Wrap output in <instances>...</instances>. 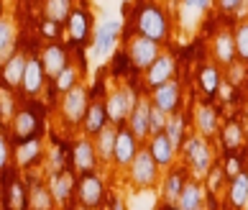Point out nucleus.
I'll list each match as a JSON object with an SVG mask.
<instances>
[{"instance_id":"nucleus-1","label":"nucleus","mask_w":248,"mask_h":210,"mask_svg":"<svg viewBox=\"0 0 248 210\" xmlns=\"http://www.w3.org/2000/svg\"><path fill=\"white\" fill-rule=\"evenodd\" d=\"M136 29H139V33L164 44L171 36V18L159 3H146L136 16Z\"/></svg>"},{"instance_id":"nucleus-2","label":"nucleus","mask_w":248,"mask_h":210,"mask_svg":"<svg viewBox=\"0 0 248 210\" xmlns=\"http://www.w3.org/2000/svg\"><path fill=\"white\" fill-rule=\"evenodd\" d=\"M182 151H185V162H187L189 175L195 179H202L213 172L215 157H213V146L207 144L205 136H200L197 131L192 136H187L185 144H182Z\"/></svg>"},{"instance_id":"nucleus-3","label":"nucleus","mask_w":248,"mask_h":210,"mask_svg":"<svg viewBox=\"0 0 248 210\" xmlns=\"http://www.w3.org/2000/svg\"><path fill=\"white\" fill-rule=\"evenodd\" d=\"M125 57H128V62H131L136 69H143L146 72L156 59L161 57V44L149 39V36H143V33H136V36L128 39Z\"/></svg>"},{"instance_id":"nucleus-4","label":"nucleus","mask_w":248,"mask_h":210,"mask_svg":"<svg viewBox=\"0 0 248 210\" xmlns=\"http://www.w3.org/2000/svg\"><path fill=\"white\" fill-rule=\"evenodd\" d=\"M159 172H161V167L156 164V159H154V154L149 151V146H141L139 149V154H136V159H133V164L128 167V177H131V182L136 187H154L156 182H159Z\"/></svg>"},{"instance_id":"nucleus-5","label":"nucleus","mask_w":248,"mask_h":210,"mask_svg":"<svg viewBox=\"0 0 248 210\" xmlns=\"http://www.w3.org/2000/svg\"><path fill=\"white\" fill-rule=\"evenodd\" d=\"M103 197H105V185H103V177H100L97 172H85V175H79L77 193H75L79 210H97L100 203H103Z\"/></svg>"},{"instance_id":"nucleus-6","label":"nucleus","mask_w":248,"mask_h":210,"mask_svg":"<svg viewBox=\"0 0 248 210\" xmlns=\"http://www.w3.org/2000/svg\"><path fill=\"white\" fill-rule=\"evenodd\" d=\"M136 100H139V95H136L131 87H125V85H123V87H115L113 93L105 97L110 123H118V126H121L123 121H128V115H131L133 108H136Z\"/></svg>"},{"instance_id":"nucleus-7","label":"nucleus","mask_w":248,"mask_h":210,"mask_svg":"<svg viewBox=\"0 0 248 210\" xmlns=\"http://www.w3.org/2000/svg\"><path fill=\"white\" fill-rule=\"evenodd\" d=\"M87 105H90L87 90L82 87V85H77V87H72L69 93H64L62 105H59V113H62V118L69 126H77V123H82V118H85Z\"/></svg>"},{"instance_id":"nucleus-8","label":"nucleus","mask_w":248,"mask_h":210,"mask_svg":"<svg viewBox=\"0 0 248 210\" xmlns=\"http://www.w3.org/2000/svg\"><path fill=\"white\" fill-rule=\"evenodd\" d=\"M149 100H151L154 108H159V111H164L167 115L177 113L179 108H182V87H179V82L177 80H169V82H164V85L154 87Z\"/></svg>"},{"instance_id":"nucleus-9","label":"nucleus","mask_w":248,"mask_h":210,"mask_svg":"<svg viewBox=\"0 0 248 210\" xmlns=\"http://www.w3.org/2000/svg\"><path fill=\"white\" fill-rule=\"evenodd\" d=\"M139 149H141V141L133 136V131L128 129H118V139H115V151H113V164L115 167H121V169H128L133 164V159H136V154H139Z\"/></svg>"},{"instance_id":"nucleus-10","label":"nucleus","mask_w":248,"mask_h":210,"mask_svg":"<svg viewBox=\"0 0 248 210\" xmlns=\"http://www.w3.org/2000/svg\"><path fill=\"white\" fill-rule=\"evenodd\" d=\"M11 126H13V139H16V144L36 139V136L41 133V118L36 115L33 108H21V111H16Z\"/></svg>"},{"instance_id":"nucleus-11","label":"nucleus","mask_w":248,"mask_h":210,"mask_svg":"<svg viewBox=\"0 0 248 210\" xmlns=\"http://www.w3.org/2000/svg\"><path fill=\"white\" fill-rule=\"evenodd\" d=\"M97 149H95V141L90 139V136H82V139L75 141L72 146V164H75V169L79 175H85V172H95L97 169Z\"/></svg>"},{"instance_id":"nucleus-12","label":"nucleus","mask_w":248,"mask_h":210,"mask_svg":"<svg viewBox=\"0 0 248 210\" xmlns=\"http://www.w3.org/2000/svg\"><path fill=\"white\" fill-rule=\"evenodd\" d=\"M108 123H110V118H108V105H105V97L90 100L87 113H85V118H82V131H85V136H90V139H95V136H97L100 131H103Z\"/></svg>"},{"instance_id":"nucleus-13","label":"nucleus","mask_w":248,"mask_h":210,"mask_svg":"<svg viewBox=\"0 0 248 210\" xmlns=\"http://www.w3.org/2000/svg\"><path fill=\"white\" fill-rule=\"evenodd\" d=\"M41 67H44V75L49 80H57L59 72L69 65V51L62 47V44H46L41 51Z\"/></svg>"},{"instance_id":"nucleus-14","label":"nucleus","mask_w":248,"mask_h":210,"mask_svg":"<svg viewBox=\"0 0 248 210\" xmlns=\"http://www.w3.org/2000/svg\"><path fill=\"white\" fill-rule=\"evenodd\" d=\"M149 115H151V100L149 97H139L136 100V108L133 113L128 115V129L133 131V136L139 141H146L151 139V131H149Z\"/></svg>"},{"instance_id":"nucleus-15","label":"nucleus","mask_w":248,"mask_h":210,"mask_svg":"<svg viewBox=\"0 0 248 210\" xmlns=\"http://www.w3.org/2000/svg\"><path fill=\"white\" fill-rule=\"evenodd\" d=\"M118 33H121V23L118 21H105L95 29V39H93V47L97 57H110L118 44Z\"/></svg>"},{"instance_id":"nucleus-16","label":"nucleus","mask_w":248,"mask_h":210,"mask_svg":"<svg viewBox=\"0 0 248 210\" xmlns=\"http://www.w3.org/2000/svg\"><path fill=\"white\" fill-rule=\"evenodd\" d=\"M149 151L154 154V159H156V164H159L161 169L174 167V159H177V154H179V149L171 144V139L167 136V131L151 136V139H149Z\"/></svg>"},{"instance_id":"nucleus-17","label":"nucleus","mask_w":248,"mask_h":210,"mask_svg":"<svg viewBox=\"0 0 248 210\" xmlns=\"http://www.w3.org/2000/svg\"><path fill=\"white\" fill-rule=\"evenodd\" d=\"M49 190H51L54 200H57V205H64V203H69V200L75 197L77 179H75V175H72L69 169H64V172H59V175L49 177Z\"/></svg>"},{"instance_id":"nucleus-18","label":"nucleus","mask_w":248,"mask_h":210,"mask_svg":"<svg viewBox=\"0 0 248 210\" xmlns=\"http://www.w3.org/2000/svg\"><path fill=\"white\" fill-rule=\"evenodd\" d=\"M174 72H177V65H174V57L169 54H161L159 59L154 62V65L146 69V87H159L164 82L174 80Z\"/></svg>"},{"instance_id":"nucleus-19","label":"nucleus","mask_w":248,"mask_h":210,"mask_svg":"<svg viewBox=\"0 0 248 210\" xmlns=\"http://www.w3.org/2000/svg\"><path fill=\"white\" fill-rule=\"evenodd\" d=\"M213 57H215V65H223V67L235 65L238 49H235V39L231 31H220L213 39Z\"/></svg>"},{"instance_id":"nucleus-20","label":"nucleus","mask_w":248,"mask_h":210,"mask_svg":"<svg viewBox=\"0 0 248 210\" xmlns=\"http://www.w3.org/2000/svg\"><path fill=\"white\" fill-rule=\"evenodd\" d=\"M187 172H189L187 164L185 167H169L167 169V177H164V200H167V205H177L182 190H185V182L189 179Z\"/></svg>"},{"instance_id":"nucleus-21","label":"nucleus","mask_w":248,"mask_h":210,"mask_svg":"<svg viewBox=\"0 0 248 210\" xmlns=\"http://www.w3.org/2000/svg\"><path fill=\"white\" fill-rule=\"evenodd\" d=\"M26 65H29V57H26L23 51H13L11 57H8V62L0 67V75H3L5 87H21Z\"/></svg>"},{"instance_id":"nucleus-22","label":"nucleus","mask_w":248,"mask_h":210,"mask_svg":"<svg viewBox=\"0 0 248 210\" xmlns=\"http://www.w3.org/2000/svg\"><path fill=\"white\" fill-rule=\"evenodd\" d=\"M195 129H197L200 136H205V139H213V136H217L220 121H217V111H215L210 103L197 105V111H195Z\"/></svg>"},{"instance_id":"nucleus-23","label":"nucleus","mask_w":248,"mask_h":210,"mask_svg":"<svg viewBox=\"0 0 248 210\" xmlns=\"http://www.w3.org/2000/svg\"><path fill=\"white\" fill-rule=\"evenodd\" d=\"M44 67H41V59L39 57H29V65H26V72H23V82H21V90L23 95H39L41 87H44Z\"/></svg>"},{"instance_id":"nucleus-24","label":"nucleus","mask_w":248,"mask_h":210,"mask_svg":"<svg viewBox=\"0 0 248 210\" xmlns=\"http://www.w3.org/2000/svg\"><path fill=\"white\" fill-rule=\"evenodd\" d=\"M205 187H202V182L195 179V177H189L185 182V190H182V195L177 200V205L182 210H205Z\"/></svg>"},{"instance_id":"nucleus-25","label":"nucleus","mask_w":248,"mask_h":210,"mask_svg":"<svg viewBox=\"0 0 248 210\" xmlns=\"http://www.w3.org/2000/svg\"><path fill=\"white\" fill-rule=\"evenodd\" d=\"M44 154V146H41V139L36 136V139H29V141H21L16 144V151H13V159L18 167H31L41 159Z\"/></svg>"},{"instance_id":"nucleus-26","label":"nucleus","mask_w":248,"mask_h":210,"mask_svg":"<svg viewBox=\"0 0 248 210\" xmlns=\"http://www.w3.org/2000/svg\"><path fill=\"white\" fill-rule=\"evenodd\" d=\"M3 208L5 210H29V190L21 179H13L3 193Z\"/></svg>"},{"instance_id":"nucleus-27","label":"nucleus","mask_w":248,"mask_h":210,"mask_svg":"<svg viewBox=\"0 0 248 210\" xmlns=\"http://www.w3.org/2000/svg\"><path fill=\"white\" fill-rule=\"evenodd\" d=\"M220 82H223V77H220V69H217V65H202L200 67V75H197V85H200V90L205 93V97L207 100H213L215 95H217V90H220Z\"/></svg>"},{"instance_id":"nucleus-28","label":"nucleus","mask_w":248,"mask_h":210,"mask_svg":"<svg viewBox=\"0 0 248 210\" xmlns=\"http://www.w3.org/2000/svg\"><path fill=\"white\" fill-rule=\"evenodd\" d=\"M118 123H108L103 131L95 136V149H97V157L103 162H113V151H115V139H118Z\"/></svg>"},{"instance_id":"nucleus-29","label":"nucleus","mask_w":248,"mask_h":210,"mask_svg":"<svg viewBox=\"0 0 248 210\" xmlns=\"http://www.w3.org/2000/svg\"><path fill=\"white\" fill-rule=\"evenodd\" d=\"M217 136H220V141H223V146L228 151H235V149H241V146L246 144V129L238 121L223 123L220 131H217Z\"/></svg>"},{"instance_id":"nucleus-30","label":"nucleus","mask_w":248,"mask_h":210,"mask_svg":"<svg viewBox=\"0 0 248 210\" xmlns=\"http://www.w3.org/2000/svg\"><path fill=\"white\" fill-rule=\"evenodd\" d=\"M228 203L235 210L248 205V172H241V175H235L231 179V185H228Z\"/></svg>"},{"instance_id":"nucleus-31","label":"nucleus","mask_w":248,"mask_h":210,"mask_svg":"<svg viewBox=\"0 0 248 210\" xmlns=\"http://www.w3.org/2000/svg\"><path fill=\"white\" fill-rule=\"evenodd\" d=\"M57 205V200H54L49 185H44V182H33L29 187V208L33 210H51Z\"/></svg>"},{"instance_id":"nucleus-32","label":"nucleus","mask_w":248,"mask_h":210,"mask_svg":"<svg viewBox=\"0 0 248 210\" xmlns=\"http://www.w3.org/2000/svg\"><path fill=\"white\" fill-rule=\"evenodd\" d=\"M16 51V29L11 18L0 16V67L8 62V57Z\"/></svg>"},{"instance_id":"nucleus-33","label":"nucleus","mask_w":248,"mask_h":210,"mask_svg":"<svg viewBox=\"0 0 248 210\" xmlns=\"http://www.w3.org/2000/svg\"><path fill=\"white\" fill-rule=\"evenodd\" d=\"M90 29H93V23H90V13H85V11H72L69 21H67V31H69V36H72V41L82 44V41L87 39Z\"/></svg>"},{"instance_id":"nucleus-34","label":"nucleus","mask_w":248,"mask_h":210,"mask_svg":"<svg viewBox=\"0 0 248 210\" xmlns=\"http://www.w3.org/2000/svg\"><path fill=\"white\" fill-rule=\"evenodd\" d=\"M44 16H46V21L64 26L72 16V0H46L44 3Z\"/></svg>"},{"instance_id":"nucleus-35","label":"nucleus","mask_w":248,"mask_h":210,"mask_svg":"<svg viewBox=\"0 0 248 210\" xmlns=\"http://www.w3.org/2000/svg\"><path fill=\"white\" fill-rule=\"evenodd\" d=\"M167 136L171 139V144L177 146V149H182V144H185V139H187V118L182 115V111H177V113L169 115Z\"/></svg>"},{"instance_id":"nucleus-36","label":"nucleus","mask_w":248,"mask_h":210,"mask_svg":"<svg viewBox=\"0 0 248 210\" xmlns=\"http://www.w3.org/2000/svg\"><path fill=\"white\" fill-rule=\"evenodd\" d=\"M67 157L72 162V151L67 149V144H54L49 149V157H46V164H49V172L51 175H59V172L67 169Z\"/></svg>"},{"instance_id":"nucleus-37","label":"nucleus","mask_w":248,"mask_h":210,"mask_svg":"<svg viewBox=\"0 0 248 210\" xmlns=\"http://www.w3.org/2000/svg\"><path fill=\"white\" fill-rule=\"evenodd\" d=\"M77 85H79V72L72 67V65L64 67V69L59 72V77L54 80V87H57L62 95H64V93H69V90H72V87H77Z\"/></svg>"},{"instance_id":"nucleus-38","label":"nucleus","mask_w":248,"mask_h":210,"mask_svg":"<svg viewBox=\"0 0 248 210\" xmlns=\"http://www.w3.org/2000/svg\"><path fill=\"white\" fill-rule=\"evenodd\" d=\"M233 39H235V49H238V59L248 65V21H241L233 31Z\"/></svg>"},{"instance_id":"nucleus-39","label":"nucleus","mask_w":248,"mask_h":210,"mask_svg":"<svg viewBox=\"0 0 248 210\" xmlns=\"http://www.w3.org/2000/svg\"><path fill=\"white\" fill-rule=\"evenodd\" d=\"M167 123H169V115L151 105V115H149V131H151V136L164 133V131H167Z\"/></svg>"},{"instance_id":"nucleus-40","label":"nucleus","mask_w":248,"mask_h":210,"mask_svg":"<svg viewBox=\"0 0 248 210\" xmlns=\"http://www.w3.org/2000/svg\"><path fill=\"white\" fill-rule=\"evenodd\" d=\"M8 90H11V87L0 90V115H3V121H13L16 108H13V97H11V93H8Z\"/></svg>"},{"instance_id":"nucleus-41","label":"nucleus","mask_w":248,"mask_h":210,"mask_svg":"<svg viewBox=\"0 0 248 210\" xmlns=\"http://www.w3.org/2000/svg\"><path fill=\"white\" fill-rule=\"evenodd\" d=\"M213 3H215V0H182V11L197 16V13H205Z\"/></svg>"},{"instance_id":"nucleus-42","label":"nucleus","mask_w":248,"mask_h":210,"mask_svg":"<svg viewBox=\"0 0 248 210\" xmlns=\"http://www.w3.org/2000/svg\"><path fill=\"white\" fill-rule=\"evenodd\" d=\"M215 3L220 8V13H225V16H233V13L243 11V0H215Z\"/></svg>"},{"instance_id":"nucleus-43","label":"nucleus","mask_w":248,"mask_h":210,"mask_svg":"<svg viewBox=\"0 0 248 210\" xmlns=\"http://www.w3.org/2000/svg\"><path fill=\"white\" fill-rule=\"evenodd\" d=\"M8 162H11V141H8V136L0 131V169H5Z\"/></svg>"},{"instance_id":"nucleus-44","label":"nucleus","mask_w":248,"mask_h":210,"mask_svg":"<svg viewBox=\"0 0 248 210\" xmlns=\"http://www.w3.org/2000/svg\"><path fill=\"white\" fill-rule=\"evenodd\" d=\"M167 210H182V208H179V205H169Z\"/></svg>"},{"instance_id":"nucleus-45","label":"nucleus","mask_w":248,"mask_h":210,"mask_svg":"<svg viewBox=\"0 0 248 210\" xmlns=\"http://www.w3.org/2000/svg\"><path fill=\"white\" fill-rule=\"evenodd\" d=\"M113 210H123V208H121V205H115V208H113Z\"/></svg>"},{"instance_id":"nucleus-46","label":"nucleus","mask_w":248,"mask_h":210,"mask_svg":"<svg viewBox=\"0 0 248 210\" xmlns=\"http://www.w3.org/2000/svg\"><path fill=\"white\" fill-rule=\"evenodd\" d=\"M0 200H3V190H0Z\"/></svg>"},{"instance_id":"nucleus-47","label":"nucleus","mask_w":248,"mask_h":210,"mask_svg":"<svg viewBox=\"0 0 248 210\" xmlns=\"http://www.w3.org/2000/svg\"><path fill=\"white\" fill-rule=\"evenodd\" d=\"M0 210H5V208H3V205H0Z\"/></svg>"},{"instance_id":"nucleus-48","label":"nucleus","mask_w":248,"mask_h":210,"mask_svg":"<svg viewBox=\"0 0 248 210\" xmlns=\"http://www.w3.org/2000/svg\"><path fill=\"white\" fill-rule=\"evenodd\" d=\"M69 210H77V208H69Z\"/></svg>"}]
</instances>
